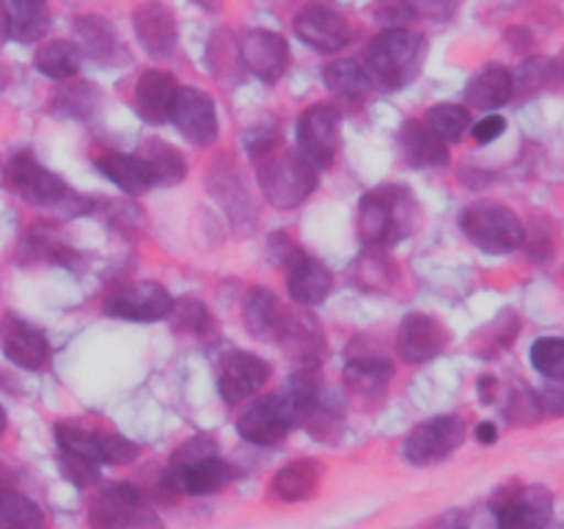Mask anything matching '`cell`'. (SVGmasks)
I'll return each mask as SVG.
<instances>
[{"instance_id":"19","label":"cell","mask_w":564,"mask_h":529,"mask_svg":"<svg viewBox=\"0 0 564 529\" xmlns=\"http://www.w3.org/2000/svg\"><path fill=\"white\" fill-rule=\"evenodd\" d=\"M0 342L9 361L22 369H42L50 358V345L39 328L20 317H6L0 325Z\"/></svg>"},{"instance_id":"1","label":"cell","mask_w":564,"mask_h":529,"mask_svg":"<svg viewBox=\"0 0 564 529\" xmlns=\"http://www.w3.org/2000/svg\"><path fill=\"white\" fill-rule=\"evenodd\" d=\"M253 169L264 198L279 209H292L306 202L317 187V169L301 152L284 149L275 127L257 132V141H248Z\"/></svg>"},{"instance_id":"22","label":"cell","mask_w":564,"mask_h":529,"mask_svg":"<svg viewBox=\"0 0 564 529\" xmlns=\"http://www.w3.org/2000/svg\"><path fill=\"white\" fill-rule=\"evenodd\" d=\"M209 191L215 193L220 207L231 215L235 226H240V229H251L253 218H257V209H253L251 196H248L240 174L231 169L229 160H220L218 165H213V171H209Z\"/></svg>"},{"instance_id":"44","label":"cell","mask_w":564,"mask_h":529,"mask_svg":"<svg viewBox=\"0 0 564 529\" xmlns=\"http://www.w3.org/2000/svg\"><path fill=\"white\" fill-rule=\"evenodd\" d=\"M97 452H99V463L127 466V463H132L138 455H141V446L119 433H105V430H97Z\"/></svg>"},{"instance_id":"54","label":"cell","mask_w":564,"mask_h":529,"mask_svg":"<svg viewBox=\"0 0 564 529\" xmlns=\"http://www.w3.org/2000/svg\"><path fill=\"white\" fill-rule=\"evenodd\" d=\"M435 529H468V521L460 510H449L438 518Z\"/></svg>"},{"instance_id":"38","label":"cell","mask_w":564,"mask_h":529,"mask_svg":"<svg viewBox=\"0 0 564 529\" xmlns=\"http://www.w3.org/2000/svg\"><path fill=\"white\" fill-rule=\"evenodd\" d=\"M303 424H306V430L314 439L334 441L339 439L341 430H345V408H341V402L336 400L334 395H325L323 391L317 406L312 408V413L303 419Z\"/></svg>"},{"instance_id":"15","label":"cell","mask_w":564,"mask_h":529,"mask_svg":"<svg viewBox=\"0 0 564 529\" xmlns=\"http://www.w3.org/2000/svg\"><path fill=\"white\" fill-rule=\"evenodd\" d=\"M240 58L253 75L275 83L284 77L286 66H290V44L281 33L248 31L240 42Z\"/></svg>"},{"instance_id":"34","label":"cell","mask_w":564,"mask_h":529,"mask_svg":"<svg viewBox=\"0 0 564 529\" xmlns=\"http://www.w3.org/2000/svg\"><path fill=\"white\" fill-rule=\"evenodd\" d=\"M22 262H53V264H72L75 251L55 235L53 226H33L20 242Z\"/></svg>"},{"instance_id":"4","label":"cell","mask_w":564,"mask_h":529,"mask_svg":"<svg viewBox=\"0 0 564 529\" xmlns=\"http://www.w3.org/2000/svg\"><path fill=\"white\" fill-rule=\"evenodd\" d=\"M463 231L485 253H512L527 242V229L510 207L499 202H477L463 213Z\"/></svg>"},{"instance_id":"25","label":"cell","mask_w":564,"mask_h":529,"mask_svg":"<svg viewBox=\"0 0 564 529\" xmlns=\"http://www.w3.org/2000/svg\"><path fill=\"white\" fill-rule=\"evenodd\" d=\"M400 152L408 165L413 169H430V165L449 163V149L446 143L430 130L424 121H405L400 130Z\"/></svg>"},{"instance_id":"33","label":"cell","mask_w":564,"mask_h":529,"mask_svg":"<svg viewBox=\"0 0 564 529\" xmlns=\"http://www.w3.org/2000/svg\"><path fill=\"white\" fill-rule=\"evenodd\" d=\"M319 463L312 457H301V461H292L290 466L281 468L273 477V490L279 499L284 501H301L317 490L319 485Z\"/></svg>"},{"instance_id":"42","label":"cell","mask_w":564,"mask_h":529,"mask_svg":"<svg viewBox=\"0 0 564 529\" xmlns=\"http://www.w3.org/2000/svg\"><path fill=\"white\" fill-rule=\"evenodd\" d=\"M532 367L549 380H564V339L562 336H543L529 350Z\"/></svg>"},{"instance_id":"17","label":"cell","mask_w":564,"mask_h":529,"mask_svg":"<svg viewBox=\"0 0 564 529\" xmlns=\"http://www.w3.org/2000/svg\"><path fill=\"white\" fill-rule=\"evenodd\" d=\"M279 345L286 347L290 358L301 369H317L328 356V342H325L317 320L306 312H290L279 336Z\"/></svg>"},{"instance_id":"53","label":"cell","mask_w":564,"mask_h":529,"mask_svg":"<svg viewBox=\"0 0 564 529\" xmlns=\"http://www.w3.org/2000/svg\"><path fill=\"white\" fill-rule=\"evenodd\" d=\"M124 529H163V521H160V516L152 510V507L141 505V510L132 516V521L127 523Z\"/></svg>"},{"instance_id":"49","label":"cell","mask_w":564,"mask_h":529,"mask_svg":"<svg viewBox=\"0 0 564 529\" xmlns=\"http://www.w3.org/2000/svg\"><path fill=\"white\" fill-rule=\"evenodd\" d=\"M411 6L419 17H427V20L435 22H449L457 14L460 0H411Z\"/></svg>"},{"instance_id":"26","label":"cell","mask_w":564,"mask_h":529,"mask_svg":"<svg viewBox=\"0 0 564 529\" xmlns=\"http://www.w3.org/2000/svg\"><path fill=\"white\" fill-rule=\"evenodd\" d=\"M516 97L512 72L499 64L485 66L466 86V105L474 110H496Z\"/></svg>"},{"instance_id":"40","label":"cell","mask_w":564,"mask_h":529,"mask_svg":"<svg viewBox=\"0 0 564 529\" xmlns=\"http://www.w3.org/2000/svg\"><path fill=\"white\" fill-rule=\"evenodd\" d=\"M55 441H58L61 455H77V457H88V461L99 463L97 430L80 428V424H72V422H61L55 424Z\"/></svg>"},{"instance_id":"39","label":"cell","mask_w":564,"mask_h":529,"mask_svg":"<svg viewBox=\"0 0 564 529\" xmlns=\"http://www.w3.org/2000/svg\"><path fill=\"white\" fill-rule=\"evenodd\" d=\"M99 102V94L91 83H72V86H64L55 91L53 108L55 114L75 116V119H86Z\"/></svg>"},{"instance_id":"41","label":"cell","mask_w":564,"mask_h":529,"mask_svg":"<svg viewBox=\"0 0 564 529\" xmlns=\"http://www.w3.org/2000/svg\"><path fill=\"white\" fill-rule=\"evenodd\" d=\"M551 80H554V61L543 58V55L527 58L521 64V69L512 75L516 94H523V97H532V94L543 91L545 86H551Z\"/></svg>"},{"instance_id":"31","label":"cell","mask_w":564,"mask_h":529,"mask_svg":"<svg viewBox=\"0 0 564 529\" xmlns=\"http://www.w3.org/2000/svg\"><path fill=\"white\" fill-rule=\"evenodd\" d=\"M72 39H75L72 44H75L77 53L91 61H108L110 53L116 50L113 25L108 20H102V17H77Z\"/></svg>"},{"instance_id":"10","label":"cell","mask_w":564,"mask_h":529,"mask_svg":"<svg viewBox=\"0 0 564 529\" xmlns=\"http://www.w3.org/2000/svg\"><path fill=\"white\" fill-rule=\"evenodd\" d=\"M171 121L196 147H209L218 138V108H215V99L196 86H182L176 91Z\"/></svg>"},{"instance_id":"48","label":"cell","mask_w":564,"mask_h":529,"mask_svg":"<svg viewBox=\"0 0 564 529\" xmlns=\"http://www.w3.org/2000/svg\"><path fill=\"white\" fill-rule=\"evenodd\" d=\"M378 22L389 28H402V22H411L416 17L411 0H380L378 9H375Z\"/></svg>"},{"instance_id":"36","label":"cell","mask_w":564,"mask_h":529,"mask_svg":"<svg viewBox=\"0 0 564 529\" xmlns=\"http://www.w3.org/2000/svg\"><path fill=\"white\" fill-rule=\"evenodd\" d=\"M0 529H44V512L20 490H0Z\"/></svg>"},{"instance_id":"7","label":"cell","mask_w":564,"mask_h":529,"mask_svg":"<svg viewBox=\"0 0 564 529\" xmlns=\"http://www.w3.org/2000/svg\"><path fill=\"white\" fill-rule=\"evenodd\" d=\"M499 529H549L554 518V496L543 485H512L496 501Z\"/></svg>"},{"instance_id":"12","label":"cell","mask_w":564,"mask_h":529,"mask_svg":"<svg viewBox=\"0 0 564 529\" xmlns=\"http://www.w3.org/2000/svg\"><path fill=\"white\" fill-rule=\"evenodd\" d=\"M132 28H135V36L141 42V47L152 58L165 61L174 55L176 42H180V28H176L174 11L165 3L147 0V3L138 6L132 11Z\"/></svg>"},{"instance_id":"30","label":"cell","mask_w":564,"mask_h":529,"mask_svg":"<svg viewBox=\"0 0 564 529\" xmlns=\"http://www.w3.org/2000/svg\"><path fill=\"white\" fill-rule=\"evenodd\" d=\"M235 472L226 461H220L218 455L207 457V461L196 463L187 472L180 474L176 479V494H191V496H209L224 490L231 483Z\"/></svg>"},{"instance_id":"8","label":"cell","mask_w":564,"mask_h":529,"mask_svg":"<svg viewBox=\"0 0 564 529\" xmlns=\"http://www.w3.org/2000/svg\"><path fill=\"white\" fill-rule=\"evenodd\" d=\"M341 114L334 105H312L297 125L301 154L314 169H330L339 154Z\"/></svg>"},{"instance_id":"11","label":"cell","mask_w":564,"mask_h":529,"mask_svg":"<svg viewBox=\"0 0 564 529\" xmlns=\"http://www.w3.org/2000/svg\"><path fill=\"white\" fill-rule=\"evenodd\" d=\"M171 306H174V298L163 284L135 281V284L116 290L105 303V312L121 320H135V323H158V320L169 317Z\"/></svg>"},{"instance_id":"13","label":"cell","mask_w":564,"mask_h":529,"mask_svg":"<svg viewBox=\"0 0 564 529\" xmlns=\"http://www.w3.org/2000/svg\"><path fill=\"white\" fill-rule=\"evenodd\" d=\"M446 325L430 314H408L397 334V353L405 364H424L446 350Z\"/></svg>"},{"instance_id":"28","label":"cell","mask_w":564,"mask_h":529,"mask_svg":"<svg viewBox=\"0 0 564 529\" xmlns=\"http://www.w3.org/2000/svg\"><path fill=\"white\" fill-rule=\"evenodd\" d=\"M394 364L386 356H356L345 364V386L356 397H380L391 384Z\"/></svg>"},{"instance_id":"37","label":"cell","mask_w":564,"mask_h":529,"mask_svg":"<svg viewBox=\"0 0 564 529\" xmlns=\"http://www.w3.org/2000/svg\"><path fill=\"white\" fill-rule=\"evenodd\" d=\"M424 125H427L444 143H457L463 141V136H466L468 127H471V114H468V108H463V105L441 102L427 110Z\"/></svg>"},{"instance_id":"20","label":"cell","mask_w":564,"mask_h":529,"mask_svg":"<svg viewBox=\"0 0 564 529\" xmlns=\"http://www.w3.org/2000/svg\"><path fill=\"white\" fill-rule=\"evenodd\" d=\"M242 317H246V328L251 331V336L264 342H279L286 317H290V309L281 303V298L273 290L253 287L242 303Z\"/></svg>"},{"instance_id":"18","label":"cell","mask_w":564,"mask_h":529,"mask_svg":"<svg viewBox=\"0 0 564 529\" xmlns=\"http://www.w3.org/2000/svg\"><path fill=\"white\" fill-rule=\"evenodd\" d=\"M270 378V367L264 358L253 356L248 350L231 353L229 358L220 367V380L218 389L224 395L226 402H242L248 397L257 395Z\"/></svg>"},{"instance_id":"35","label":"cell","mask_w":564,"mask_h":529,"mask_svg":"<svg viewBox=\"0 0 564 529\" xmlns=\"http://www.w3.org/2000/svg\"><path fill=\"white\" fill-rule=\"evenodd\" d=\"M33 66L42 75L53 77V80H69L80 69V53H77L72 42L53 39V42L39 44L36 55H33Z\"/></svg>"},{"instance_id":"32","label":"cell","mask_w":564,"mask_h":529,"mask_svg":"<svg viewBox=\"0 0 564 529\" xmlns=\"http://www.w3.org/2000/svg\"><path fill=\"white\" fill-rule=\"evenodd\" d=\"M138 158L147 165L152 185H180L187 174V163L180 149L165 141H158V138L149 141Z\"/></svg>"},{"instance_id":"55","label":"cell","mask_w":564,"mask_h":529,"mask_svg":"<svg viewBox=\"0 0 564 529\" xmlns=\"http://www.w3.org/2000/svg\"><path fill=\"white\" fill-rule=\"evenodd\" d=\"M474 435H477L479 444L490 446V444H496V439H499V428H496L494 422H479L477 430H474Z\"/></svg>"},{"instance_id":"47","label":"cell","mask_w":564,"mask_h":529,"mask_svg":"<svg viewBox=\"0 0 564 529\" xmlns=\"http://www.w3.org/2000/svg\"><path fill=\"white\" fill-rule=\"evenodd\" d=\"M61 474L69 479L72 485L77 488H88L99 479V463L88 461V457H77V455H61Z\"/></svg>"},{"instance_id":"45","label":"cell","mask_w":564,"mask_h":529,"mask_svg":"<svg viewBox=\"0 0 564 529\" xmlns=\"http://www.w3.org/2000/svg\"><path fill=\"white\" fill-rule=\"evenodd\" d=\"M169 320L176 331H182V334H202L209 325V312L202 301L182 298V301H174Z\"/></svg>"},{"instance_id":"60","label":"cell","mask_w":564,"mask_h":529,"mask_svg":"<svg viewBox=\"0 0 564 529\" xmlns=\"http://www.w3.org/2000/svg\"><path fill=\"white\" fill-rule=\"evenodd\" d=\"M6 433V411H3V406H0V435Z\"/></svg>"},{"instance_id":"46","label":"cell","mask_w":564,"mask_h":529,"mask_svg":"<svg viewBox=\"0 0 564 529\" xmlns=\"http://www.w3.org/2000/svg\"><path fill=\"white\" fill-rule=\"evenodd\" d=\"M543 417V406H540V395L529 386H518L507 402V419L512 424H532L540 422Z\"/></svg>"},{"instance_id":"23","label":"cell","mask_w":564,"mask_h":529,"mask_svg":"<svg viewBox=\"0 0 564 529\" xmlns=\"http://www.w3.org/2000/svg\"><path fill=\"white\" fill-rule=\"evenodd\" d=\"M286 287H290V295L295 303H301V306H317L334 290V276H330V270L323 262H317L308 253H301L286 268Z\"/></svg>"},{"instance_id":"29","label":"cell","mask_w":564,"mask_h":529,"mask_svg":"<svg viewBox=\"0 0 564 529\" xmlns=\"http://www.w3.org/2000/svg\"><path fill=\"white\" fill-rule=\"evenodd\" d=\"M97 169L113 182L116 187H121L130 196H141L143 191L152 187V176H149L147 165L138 154H121V152H102L97 154Z\"/></svg>"},{"instance_id":"3","label":"cell","mask_w":564,"mask_h":529,"mask_svg":"<svg viewBox=\"0 0 564 529\" xmlns=\"http://www.w3.org/2000/svg\"><path fill=\"white\" fill-rule=\"evenodd\" d=\"M424 53H427V42L419 31L386 28L380 36L369 42L367 53H364V69H367L372 86L397 91L419 75Z\"/></svg>"},{"instance_id":"6","label":"cell","mask_w":564,"mask_h":529,"mask_svg":"<svg viewBox=\"0 0 564 529\" xmlns=\"http://www.w3.org/2000/svg\"><path fill=\"white\" fill-rule=\"evenodd\" d=\"M466 439V422L460 417H435L411 430L402 444V455L413 466H433L446 461Z\"/></svg>"},{"instance_id":"21","label":"cell","mask_w":564,"mask_h":529,"mask_svg":"<svg viewBox=\"0 0 564 529\" xmlns=\"http://www.w3.org/2000/svg\"><path fill=\"white\" fill-rule=\"evenodd\" d=\"M176 91H180V86H176L174 75H169V72L163 69L143 72L135 83L138 114H141L149 125H165V121H171Z\"/></svg>"},{"instance_id":"51","label":"cell","mask_w":564,"mask_h":529,"mask_svg":"<svg viewBox=\"0 0 564 529\" xmlns=\"http://www.w3.org/2000/svg\"><path fill=\"white\" fill-rule=\"evenodd\" d=\"M505 130H507L505 116L490 114V116H485L482 121H477V125H474L471 136L477 143H490V141H496V138H501V132Z\"/></svg>"},{"instance_id":"9","label":"cell","mask_w":564,"mask_h":529,"mask_svg":"<svg viewBox=\"0 0 564 529\" xmlns=\"http://www.w3.org/2000/svg\"><path fill=\"white\" fill-rule=\"evenodd\" d=\"M292 424L297 422L279 391V395H268L262 397V400L251 402V406L240 413V419H237V433L246 441H251V444L273 446L286 439Z\"/></svg>"},{"instance_id":"57","label":"cell","mask_w":564,"mask_h":529,"mask_svg":"<svg viewBox=\"0 0 564 529\" xmlns=\"http://www.w3.org/2000/svg\"><path fill=\"white\" fill-rule=\"evenodd\" d=\"M551 86L564 88V53L560 55V58H554V80H551Z\"/></svg>"},{"instance_id":"59","label":"cell","mask_w":564,"mask_h":529,"mask_svg":"<svg viewBox=\"0 0 564 529\" xmlns=\"http://www.w3.org/2000/svg\"><path fill=\"white\" fill-rule=\"evenodd\" d=\"M6 36H9V31H6V14H3V3H0V44H3Z\"/></svg>"},{"instance_id":"56","label":"cell","mask_w":564,"mask_h":529,"mask_svg":"<svg viewBox=\"0 0 564 529\" xmlns=\"http://www.w3.org/2000/svg\"><path fill=\"white\" fill-rule=\"evenodd\" d=\"M477 389H479V397H482V402H494V389H496V380L490 378H482L477 384Z\"/></svg>"},{"instance_id":"16","label":"cell","mask_w":564,"mask_h":529,"mask_svg":"<svg viewBox=\"0 0 564 529\" xmlns=\"http://www.w3.org/2000/svg\"><path fill=\"white\" fill-rule=\"evenodd\" d=\"M141 510V490L132 483H105L88 507L91 529H124Z\"/></svg>"},{"instance_id":"5","label":"cell","mask_w":564,"mask_h":529,"mask_svg":"<svg viewBox=\"0 0 564 529\" xmlns=\"http://www.w3.org/2000/svg\"><path fill=\"white\" fill-rule=\"evenodd\" d=\"M3 180L22 202L36 204V207H61L72 193L58 174L36 163L31 154H14L6 163Z\"/></svg>"},{"instance_id":"14","label":"cell","mask_w":564,"mask_h":529,"mask_svg":"<svg viewBox=\"0 0 564 529\" xmlns=\"http://www.w3.org/2000/svg\"><path fill=\"white\" fill-rule=\"evenodd\" d=\"M295 33L319 53H339L350 42V25L328 6H306L295 14Z\"/></svg>"},{"instance_id":"50","label":"cell","mask_w":564,"mask_h":529,"mask_svg":"<svg viewBox=\"0 0 564 529\" xmlns=\"http://www.w3.org/2000/svg\"><path fill=\"white\" fill-rule=\"evenodd\" d=\"M268 253H270V262H273L275 268L286 270L292 262H295L297 257H301L303 251L295 246V240H292L290 235H273V237H270Z\"/></svg>"},{"instance_id":"2","label":"cell","mask_w":564,"mask_h":529,"mask_svg":"<svg viewBox=\"0 0 564 529\" xmlns=\"http://www.w3.org/2000/svg\"><path fill=\"white\" fill-rule=\"evenodd\" d=\"M419 204L408 187L383 185L369 191L358 207V235L369 248L394 246L416 231Z\"/></svg>"},{"instance_id":"43","label":"cell","mask_w":564,"mask_h":529,"mask_svg":"<svg viewBox=\"0 0 564 529\" xmlns=\"http://www.w3.org/2000/svg\"><path fill=\"white\" fill-rule=\"evenodd\" d=\"M356 279L364 290H386L391 284V262L378 248H369L356 262Z\"/></svg>"},{"instance_id":"24","label":"cell","mask_w":564,"mask_h":529,"mask_svg":"<svg viewBox=\"0 0 564 529\" xmlns=\"http://www.w3.org/2000/svg\"><path fill=\"white\" fill-rule=\"evenodd\" d=\"M323 83L330 97L345 108H361L372 94V80L358 61H334L323 69Z\"/></svg>"},{"instance_id":"52","label":"cell","mask_w":564,"mask_h":529,"mask_svg":"<svg viewBox=\"0 0 564 529\" xmlns=\"http://www.w3.org/2000/svg\"><path fill=\"white\" fill-rule=\"evenodd\" d=\"M540 406H543V413L564 417V380H551V384L540 391Z\"/></svg>"},{"instance_id":"27","label":"cell","mask_w":564,"mask_h":529,"mask_svg":"<svg viewBox=\"0 0 564 529\" xmlns=\"http://www.w3.org/2000/svg\"><path fill=\"white\" fill-rule=\"evenodd\" d=\"M6 14V31L17 42H39L50 28L47 0H0Z\"/></svg>"},{"instance_id":"58","label":"cell","mask_w":564,"mask_h":529,"mask_svg":"<svg viewBox=\"0 0 564 529\" xmlns=\"http://www.w3.org/2000/svg\"><path fill=\"white\" fill-rule=\"evenodd\" d=\"M196 3L202 6V9L215 11V9H220V6H224V0H196Z\"/></svg>"}]
</instances>
